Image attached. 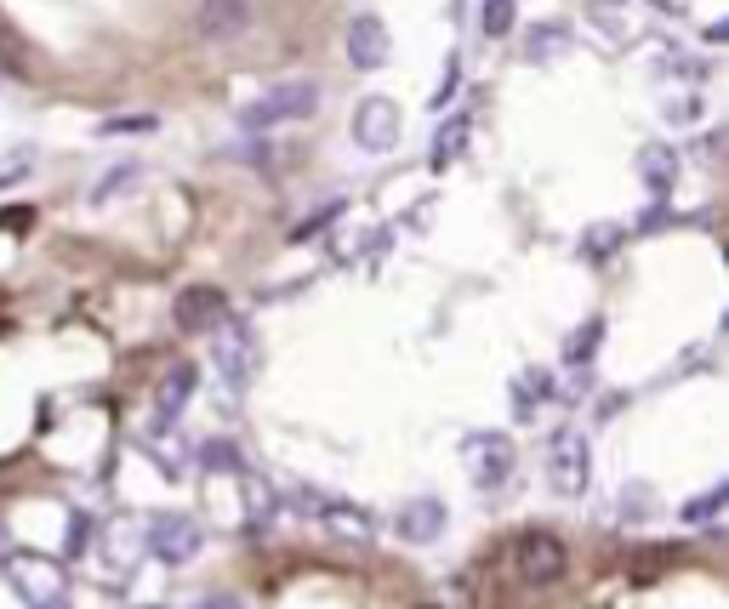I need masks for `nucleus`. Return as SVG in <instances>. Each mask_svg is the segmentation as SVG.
<instances>
[{"mask_svg": "<svg viewBox=\"0 0 729 609\" xmlns=\"http://www.w3.org/2000/svg\"><path fill=\"white\" fill-rule=\"evenodd\" d=\"M172 319H177V330H188V336L217 330V325L228 319V291H217V285H183V296L172 302Z\"/></svg>", "mask_w": 729, "mask_h": 609, "instance_id": "nucleus-7", "label": "nucleus"}, {"mask_svg": "<svg viewBox=\"0 0 729 609\" xmlns=\"http://www.w3.org/2000/svg\"><path fill=\"white\" fill-rule=\"evenodd\" d=\"M723 501H729V490H723V485H712L707 496L684 501V513H678V519H684L689 530H701V524H712V519H718V507H723Z\"/></svg>", "mask_w": 729, "mask_h": 609, "instance_id": "nucleus-16", "label": "nucleus"}, {"mask_svg": "<svg viewBox=\"0 0 729 609\" xmlns=\"http://www.w3.org/2000/svg\"><path fill=\"white\" fill-rule=\"evenodd\" d=\"M621 519H627V524L655 519V490H650V485H627V490H621Z\"/></svg>", "mask_w": 729, "mask_h": 609, "instance_id": "nucleus-18", "label": "nucleus"}, {"mask_svg": "<svg viewBox=\"0 0 729 609\" xmlns=\"http://www.w3.org/2000/svg\"><path fill=\"white\" fill-rule=\"evenodd\" d=\"M23 172H29V154H12L7 165H0V188H7V183H18Z\"/></svg>", "mask_w": 729, "mask_h": 609, "instance_id": "nucleus-26", "label": "nucleus"}, {"mask_svg": "<svg viewBox=\"0 0 729 609\" xmlns=\"http://www.w3.org/2000/svg\"><path fill=\"white\" fill-rule=\"evenodd\" d=\"M616 246H621V228L605 222V228H592V233H587V246H581V251H587V257H610Z\"/></svg>", "mask_w": 729, "mask_h": 609, "instance_id": "nucleus-22", "label": "nucleus"}, {"mask_svg": "<svg viewBox=\"0 0 729 609\" xmlns=\"http://www.w3.org/2000/svg\"><path fill=\"white\" fill-rule=\"evenodd\" d=\"M194 609H246V603H235V598H206V603H194Z\"/></svg>", "mask_w": 729, "mask_h": 609, "instance_id": "nucleus-29", "label": "nucleus"}, {"mask_svg": "<svg viewBox=\"0 0 729 609\" xmlns=\"http://www.w3.org/2000/svg\"><path fill=\"white\" fill-rule=\"evenodd\" d=\"M461 456H468V479L479 490H502L513 479V438H502V433H468L461 438Z\"/></svg>", "mask_w": 729, "mask_h": 609, "instance_id": "nucleus-5", "label": "nucleus"}, {"mask_svg": "<svg viewBox=\"0 0 729 609\" xmlns=\"http://www.w3.org/2000/svg\"><path fill=\"white\" fill-rule=\"evenodd\" d=\"M194 388H200V370H194V365H172V370H165V377L154 382V411L172 422L183 404L194 399Z\"/></svg>", "mask_w": 729, "mask_h": 609, "instance_id": "nucleus-12", "label": "nucleus"}, {"mask_svg": "<svg viewBox=\"0 0 729 609\" xmlns=\"http://www.w3.org/2000/svg\"><path fill=\"white\" fill-rule=\"evenodd\" d=\"M393 57V35H388V23L377 12H359L348 23V63L353 69H382V63Z\"/></svg>", "mask_w": 729, "mask_h": 609, "instance_id": "nucleus-9", "label": "nucleus"}, {"mask_svg": "<svg viewBox=\"0 0 729 609\" xmlns=\"http://www.w3.org/2000/svg\"><path fill=\"white\" fill-rule=\"evenodd\" d=\"M599 342H605V319H592V325H581V330L570 336V342H565V359H570V365H581V359L599 354Z\"/></svg>", "mask_w": 729, "mask_h": 609, "instance_id": "nucleus-19", "label": "nucleus"}, {"mask_svg": "<svg viewBox=\"0 0 729 609\" xmlns=\"http://www.w3.org/2000/svg\"><path fill=\"white\" fill-rule=\"evenodd\" d=\"M348 131H353V143L364 149V154H393L400 149V104L393 97H364V104L353 109V120H348Z\"/></svg>", "mask_w": 729, "mask_h": 609, "instance_id": "nucleus-4", "label": "nucleus"}, {"mask_svg": "<svg viewBox=\"0 0 729 609\" xmlns=\"http://www.w3.org/2000/svg\"><path fill=\"white\" fill-rule=\"evenodd\" d=\"M565 52H570L565 29H530V35H524V57L530 63H553V57H565Z\"/></svg>", "mask_w": 729, "mask_h": 609, "instance_id": "nucleus-15", "label": "nucleus"}, {"mask_svg": "<svg viewBox=\"0 0 729 609\" xmlns=\"http://www.w3.org/2000/svg\"><path fill=\"white\" fill-rule=\"evenodd\" d=\"M314 519H325L337 535H348V541H371V513H359V507H342V501H330L325 513H314Z\"/></svg>", "mask_w": 729, "mask_h": 609, "instance_id": "nucleus-14", "label": "nucleus"}, {"mask_svg": "<svg viewBox=\"0 0 729 609\" xmlns=\"http://www.w3.org/2000/svg\"><path fill=\"white\" fill-rule=\"evenodd\" d=\"M217 370L235 388H246L251 377H257V336H251V325H217Z\"/></svg>", "mask_w": 729, "mask_h": 609, "instance_id": "nucleus-10", "label": "nucleus"}, {"mask_svg": "<svg viewBox=\"0 0 729 609\" xmlns=\"http://www.w3.org/2000/svg\"><path fill=\"white\" fill-rule=\"evenodd\" d=\"M485 35L490 41L513 35V0H485Z\"/></svg>", "mask_w": 729, "mask_h": 609, "instance_id": "nucleus-21", "label": "nucleus"}, {"mask_svg": "<svg viewBox=\"0 0 729 609\" xmlns=\"http://www.w3.org/2000/svg\"><path fill=\"white\" fill-rule=\"evenodd\" d=\"M393 535L411 541V547H427V541H439V535H445V501H434V496L405 501L400 513H393Z\"/></svg>", "mask_w": 729, "mask_h": 609, "instance_id": "nucleus-11", "label": "nucleus"}, {"mask_svg": "<svg viewBox=\"0 0 729 609\" xmlns=\"http://www.w3.org/2000/svg\"><path fill=\"white\" fill-rule=\"evenodd\" d=\"M29 228H35V211H29V206H7V211H0V233H29Z\"/></svg>", "mask_w": 729, "mask_h": 609, "instance_id": "nucleus-24", "label": "nucleus"}, {"mask_svg": "<svg viewBox=\"0 0 729 609\" xmlns=\"http://www.w3.org/2000/svg\"><path fill=\"white\" fill-rule=\"evenodd\" d=\"M35 609H69V598H63V592H46V598H35Z\"/></svg>", "mask_w": 729, "mask_h": 609, "instance_id": "nucleus-28", "label": "nucleus"}, {"mask_svg": "<svg viewBox=\"0 0 729 609\" xmlns=\"http://www.w3.org/2000/svg\"><path fill=\"white\" fill-rule=\"evenodd\" d=\"M639 172H644V183H650V194L655 199H667L673 194V177H678V154L673 149H639Z\"/></svg>", "mask_w": 729, "mask_h": 609, "instance_id": "nucleus-13", "label": "nucleus"}, {"mask_svg": "<svg viewBox=\"0 0 729 609\" xmlns=\"http://www.w3.org/2000/svg\"><path fill=\"white\" fill-rule=\"evenodd\" d=\"M200 461H206V472H246L240 445H228V438H211V445H200Z\"/></svg>", "mask_w": 729, "mask_h": 609, "instance_id": "nucleus-17", "label": "nucleus"}, {"mask_svg": "<svg viewBox=\"0 0 729 609\" xmlns=\"http://www.w3.org/2000/svg\"><path fill=\"white\" fill-rule=\"evenodd\" d=\"M319 109V80H280L257 97V104L240 115L246 131H269V126H291V120H308Z\"/></svg>", "mask_w": 729, "mask_h": 609, "instance_id": "nucleus-1", "label": "nucleus"}, {"mask_svg": "<svg viewBox=\"0 0 729 609\" xmlns=\"http://www.w3.org/2000/svg\"><path fill=\"white\" fill-rule=\"evenodd\" d=\"M587 485H592V445L581 427H565L547 445V490L576 501V496H587Z\"/></svg>", "mask_w": 729, "mask_h": 609, "instance_id": "nucleus-2", "label": "nucleus"}, {"mask_svg": "<svg viewBox=\"0 0 729 609\" xmlns=\"http://www.w3.org/2000/svg\"><path fill=\"white\" fill-rule=\"evenodd\" d=\"M461 138H468V126H461V120H456V126H445V131H439V149H434V165H445V160L461 149Z\"/></svg>", "mask_w": 729, "mask_h": 609, "instance_id": "nucleus-23", "label": "nucleus"}, {"mask_svg": "<svg viewBox=\"0 0 729 609\" xmlns=\"http://www.w3.org/2000/svg\"><path fill=\"white\" fill-rule=\"evenodd\" d=\"M149 547H154L160 564H188V558H200L206 530L194 524L188 513H160V519L149 524Z\"/></svg>", "mask_w": 729, "mask_h": 609, "instance_id": "nucleus-6", "label": "nucleus"}, {"mask_svg": "<svg viewBox=\"0 0 729 609\" xmlns=\"http://www.w3.org/2000/svg\"><path fill=\"white\" fill-rule=\"evenodd\" d=\"M138 177H143V172H138V165H115V172H109L104 183H97V188H91V206H109V199H115V194H120L126 183H138Z\"/></svg>", "mask_w": 729, "mask_h": 609, "instance_id": "nucleus-20", "label": "nucleus"}, {"mask_svg": "<svg viewBox=\"0 0 729 609\" xmlns=\"http://www.w3.org/2000/svg\"><path fill=\"white\" fill-rule=\"evenodd\" d=\"M513 558H519V575L530 587H553V581H565V569H570V553L553 530H524Z\"/></svg>", "mask_w": 729, "mask_h": 609, "instance_id": "nucleus-3", "label": "nucleus"}, {"mask_svg": "<svg viewBox=\"0 0 729 609\" xmlns=\"http://www.w3.org/2000/svg\"><path fill=\"white\" fill-rule=\"evenodd\" d=\"M160 120L154 115H115V120H104V131H154Z\"/></svg>", "mask_w": 729, "mask_h": 609, "instance_id": "nucleus-25", "label": "nucleus"}, {"mask_svg": "<svg viewBox=\"0 0 729 609\" xmlns=\"http://www.w3.org/2000/svg\"><path fill=\"white\" fill-rule=\"evenodd\" d=\"M416 609H439V603H416Z\"/></svg>", "mask_w": 729, "mask_h": 609, "instance_id": "nucleus-31", "label": "nucleus"}, {"mask_svg": "<svg viewBox=\"0 0 729 609\" xmlns=\"http://www.w3.org/2000/svg\"><path fill=\"white\" fill-rule=\"evenodd\" d=\"M667 120H684V126H689V120H695V97H684V104H667Z\"/></svg>", "mask_w": 729, "mask_h": 609, "instance_id": "nucleus-27", "label": "nucleus"}, {"mask_svg": "<svg viewBox=\"0 0 729 609\" xmlns=\"http://www.w3.org/2000/svg\"><path fill=\"white\" fill-rule=\"evenodd\" d=\"M246 29H251V0H200V12H194V35L211 46L240 41Z\"/></svg>", "mask_w": 729, "mask_h": 609, "instance_id": "nucleus-8", "label": "nucleus"}, {"mask_svg": "<svg viewBox=\"0 0 729 609\" xmlns=\"http://www.w3.org/2000/svg\"><path fill=\"white\" fill-rule=\"evenodd\" d=\"M655 7H667V12H689V0H655Z\"/></svg>", "mask_w": 729, "mask_h": 609, "instance_id": "nucleus-30", "label": "nucleus"}]
</instances>
